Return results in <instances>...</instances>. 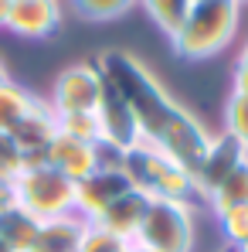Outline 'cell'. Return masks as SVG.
Here are the masks:
<instances>
[{"label": "cell", "mask_w": 248, "mask_h": 252, "mask_svg": "<svg viewBox=\"0 0 248 252\" xmlns=\"http://www.w3.org/2000/svg\"><path fill=\"white\" fill-rule=\"evenodd\" d=\"M235 252H248V239L242 242V246H235Z\"/></svg>", "instance_id": "cell-28"}, {"label": "cell", "mask_w": 248, "mask_h": 252, "mask_svg": "<svg viewBox=\"0 0 248 252\" xmlns=\"http://www.w3.org/2000/svg\"><path fill=\"white\" fill-rule=\"evenodd\" d=\"M133 3L136 0H72V7L82 14L85 21H112V17H123Z\"/></svg>", "instance_id": "cell-22"}, {"label": "cell", "mask_w": 248, "mask_h": 252, "mask_svg": "<svg viewBox=\"0 0 248 252\" xmlns=\"http://www.w3.org/2000/svg\"><path fill=\"white\" fill-rule=\"evenodd\" d=\"M224 252H235V249H231V246H228V249H224Z\"/></svg>", "instance_id": "cell-30"}, {"label": "cell", "mask_w": 248, "mask_h": 252, "mask_svg": "<svg viewBox=\"0 0 248 252\" xmlns=\"http://www.w3.org/2000/svg\"><path fill=\"white\" fill-rule=\"evenodd\" d=\"M238 3H242V0H238Z\"/></svg>", "instance_id": "cell-31"}, {"label": "cell", "mask_w": 248, "mask_h": 252, "mask_svg": "<svg viewBox=\"0 0 248 252\" xmlns=\"http://www.w3.org/2000/svg\"><path fill=\"white\" fill-rule=\"evenodd\" d=\"M85 232H88V221L79 215H68L58 221H41V232L28 252H79Z\"/></svg>", "instance_id": "cell-14"}, {"label": "cell", "mask_w": 248, "mask_h": 252, "mask_svg": "<svg viewBox=\"0 0 248 252\" xmlns=\"http://www.w3.org/2000/svg\"><path fill=\"white\" fill-rule=\"evenodd\" d=\"M34 95L24 89V85L17 82H0V133H14L17 129V123L34 109Z\"/></svg>", "instance_id": "cell-16"}, {"label": "cell", "mask_w": 248, "mask_h": 252, "mask_svg": "<svg viewBox=\"0 0 248 252\" xmlns=\"http://www.w3.org/2000/svg\"><path fill=\"white\" fill-rule=\"evenodd\" d=\"M224 133H231L248 150V95L242 92H231L224 102Z\"/></svg>", "instance_id": "cell-20"}, {"label": "cell", "mask_w": 248, "mask_h": 252, "mask_svg": "<svg viewBox=\"0 0 248 252\" xmlns=\"http://www.w3.org/2000/svg\"><path fill=\"white\" fill-rule=\"evenodd\" d=\"M14 191H17V205L38 221H58L75 215V181H68L48 164H28Z\"/></svg>", "instance_id": "cell-5"}, {"label": "cell", "mask_w": 248, "mask_h": 252, "mask_svg": "<svg viewBox=\"0 0 248 252\" xmlns=\"http://www.w3.org/2000/svg\"><path fill=\"white\" fill-rule=\"evenodd\" d=\"M99 72L109 82L119 89V95L126 99V106L133 109L136 126L143 143L164 150L166 157H173L187 174H194L197 164L204 160L207 154V129L180 102H173L164 92V85L157 82L133 55L126 51H102L95 58Z\"/></svg>", "instance_id": "cell-1"}, {"label": "cell", "mask_w": 248, "mask_h": 252, "mask_svg": "<svg viewBox=\"0 0 248 252\" xmlns=\"http://www.w3.org/2000/svg\"><path fill=\"white\" fill-rule=\"evenodd\" d=\"M119 160H123V154H116L112 147H106V143H85V140L65 136V133H58L51 140L48 154H44L48 167H55L58 174H65L75 184L85 181L88 174H95L102 164H119Z\"/></svg>", "instance_id": "cell-6"}, {"label": "cell", "mask_w": 248, "mask_h": 252, "mask_svg": "<svg viewBox=\"0 0 248 252\" xmlns=\"http://www.w3.org/2000/svg\"><path fill=\"white\" fill-rule=\"evenodd\" d=\"M235 92L248 95V41L242 48V55H238V62H235Z\"/></svg>", "instance_id": "cell-25"}, {"label": "cell", "mask_w": 248, "mask_h": 252, "mask_svg": "<svg viewBox=\"0 0 248 252\" xmlns=\"http://www.w3.org/2000/svg\"><path fill=\"white\" fill-rule=\"evenodd\" d=\"M207 201H211L214 215H221V211H228V208H248V160L231 170V174L214 188V194H211Z\"/></svg>", "instance_id": "cell-17"}, {"label": "cell", "mask_w": 248, "mask_h": 252, "mask_svg": "<svg viewBox=\"0 0 248 252\" xmlns=\"http://www.w3.org/2000/svg\"><path fill=\"white\" fill-rule=\"evenodd\" d=\"M38 232H41V221L34 215H28L21 205L0 211V242L10 252H28L31 242L38 239Z\"/></svg>", "instance_id": "cell-15"}, {"label": "cell", "mask_w": 248, "mask_h": 252, "mask_svg": "<svg viewBox=\"0 0 248 252\" xmlns=\"http://www.w3.org/2000/svg\"><path fill=\"white\" fill-rule=\"evenodd\" d=\"M129 188L133 184H129V177L119 164H102L95 174H88L85 181L75 184V215L92 225L112 201H119Z\"/></svg>", "instance_id": "cell-8"}, {"label": "cell", "mask_w": 248, "mask_h": 252, "mask_svg": "<svg viewBox=\"0 0 248 252\" xmlns=\"http://www.w3.org/2000/svg\"><path fill=\"white\" fill-rule=\"evenodd\" d=\"M55 116H58V133L85 143H102V126L95 113H55Z\"/></svg>", "instance_id": "cell-19"}, {"label": "cell", "mask_w": 248, "mask_h": 252, "mask_svg": "<svg viewBox=\"0 0 248 252\" xmlns=\"http://www.w3.org/2000/svg\"><path fill=\"white\" fill-rule=\"evenodd\" d=\"M102 102V72L95 62H79L65 68L51 92L55 113H99Z\"/></svg>", "instance_id": "cell-7"}, {"label": "cell", "mask_w": 248, "mask_h": 252, "mask_svg": "<svg viewBox=\"0 0 248 252\" xmlns=\"http://www.w3.org/2000/svg\"><path fill=\"white\" fill-rule=\"evenodd\" d=\"M0 252H10V249H7V246H3V242H0Z\"/></svg>", "instance_id": "cell-29"}, {"label": "cell", "mask_w": 248, "mask_h": 252, "mask_svg": "<svg viewBox=\"0 0 248 252\" xmlns=\"http://www.w3.org/2000/svg\"><path fill=\"white\" fill-rule=\"evenodd\" d=\"M61 28V0H10L7 31L17 38L41 41Z\"/></svg>", "instance_id": "cell-11"}, {"label": "cell", "mask_w": 248, "mask_h": 252, "mask_svg": "<svg viewBox=\"0 0 248 252\" xmlns=\"http://www.w3.org/2000/svg\"><path fill=\"white\" fill-rule=\"evenodd\" d=\"M238 0H194L180 31L170 38L173 51L187 62L214 58L218 51H224L238 28Z\"/></svg>", "instance_id": "cell-2"}, {"label": "cell", "mask_w": 248, "mask_h": 252, "mask_svg": "<svg viewBox=\"0 0 248 252\" xmlns=\"http://www.w3.org/2000/svg\"><path fill=\"white\" fill-rule=\"evenodd\" d=\"M146 205H150V198H146L143 191L129 188L123 198L112 201L92 225L102 228V232H109V235H116V239H123V242H133V235H136V228H139V221H143Z\"/></svg>", "instance_id": "cell-13"}, {"label": "cell", "mask_w": 248, "mask_h": 252, "mask_svg": "<svg viewBox=\"0 0 248 252\" xmlns=\"http://www.w3.org/2000/svg\"><path fill=\"white\" fill-rule=\"evenodd\" d=\"M99 126H102V143L112 147L116 154H126L129 147H136L143 136H139V126L133 109L126 106V99L119 95V89L102 75V102H99Z\"/></svg>", "instance_id": "cell-9"}, {"label": "cell", "mask_w": 248, "mask_h": 252, "mask_svg": "<svg viewBox=\"0 0 248 252\" xmlns=\"http://www.w3.org/2000/svg\"><path fill=\"white\" fill-rule=\"evenodd\" d=\"M24 167H28V160H24L21 147L14 143V136L0 133V184H17Z\"/></svg>", "instance_id": "cell-21"}, {"label": "cell", "mask_w": 248, "mask_h": 252, "mask_svg": "<svg viewBox=\"0 0 248 252\" xmlns=\"http://www.w3.org/2000/svg\"><path fill=\"white\" fill-rule=\"evenodd\" d=\"M79 252H133V242H123V239H116V235H109V232L88 225Z\"/></svg>", "instance_id": "cell-24"}, {"label": "cell", "mask_w": 248, "mask_h": 252, "mask_svg": "<svg viewBox=\"0 0 248 252\" xmlns=\"http://www.w3.org/2000/svg\"><path fill=\"white\" fill-rule=\"evenodd\" d=\"M119 167L126 170L129 184L136 191H143L146 198H173V201H191L194 198V177L173 157H166L164 150H157L143 140L126 150Z\"/></svg>", "instance_id": "cell-3"}, {"label": "cell", "mask_w": 248, "mask_h": 252, "mask_svg": "<svg viewBox=\"0 0 248 252\" xmlns=\"http://www.w3.org/2000/svg\"><path fill=\"white\" fill-rule=\"evenodd\" d=\"M0 82H7V68H3V62H0Z\"/></svg>", "instance_id": "cell-27"}, {"label": "cell", "mask_w": 248, "mask_h": 252, "mask_svg": "<svg viewBox=\"0 0 248 252\" xmlns=\"http://www.w3.org/2000/svg\"><path fill=\"white\" fill-rule=\"evenodd\" d=\"M139 3H143V10L153 17V24L166 38H173L180 31V24H184V17H187L194 0H139Z\"/></svg>", "instance_id": "cell-18"}, {"label": "cell", "mask_w": 248, "mask_h": 252, "mask_svg": "<svg viewBox=\"0 0 248 252\" xmlns=\"http://www.w3.org/2000/svg\"><path fill=\"white\" fill-rule=\"evenodd\" d=\"M248 160V150L231 136V133H221V136H211V143H207V154L204 160L197 164V170L191 174L194 177V194H201V198H211L214 194V188L231 174V170L238 167V164H245Z\"/></svg>", "instance_id": "cell-10"}, {"label": "cell", "mask_w": 248, "mask_h": 252, "mask_svg": "<svg viewBox=\"0 0 248 252\" xmlns=\"http://www.w3.org/2000/svg\"><path fill=\"white\" fill-rule=\"evenodd\" d=\"M7 14H10V0H0V28H7Z\"/></svg>", "instance_id": "cell-26"}, {"label": "cell", "mask_w": 248, "mask_h": 252, "mask_svg": "<svg viewBox=\"0 0 248 252\" xmlns=\"http://www.w3.org/2000/svg\"><path fill=\"white\" fill-rule=\"evenodd\" d=\"M10 136L21 147V154H24L28 164H44V154H48L51 140L58 136V116H55V109L44 106V102H34V109L17 123V129Z\"/></svg>", "instance_id": "cell-12"}, {"label": "cell", "mask_w": 248, "mask_h": 252, "mask_svg": "<svg viewBox=\"0 0 248 252\" xmlns=\"http://www.w3.org/2000/svg\"><path fill=\"white\" fill-rule=\"evenodd\" d=\"M218 221H221V235L228 239V246L235 249V246H242L248 239V208H228L218 215Z\"/></svg>", "instance_id": "cell-23"}, {"label": "cell", "mask_w": 248, "mask_h": 252, "mask_svg": "<svg viewBox=\"0 0 248 252\" xmlns=\"http://www.w3.org/2000/svg\"><path fill=\"white\" fill-rule=\"evenodd\" d=\"M139 252H194V208L191 201L150 198L133 235Z\"/></svg>", "instance_id": "cell-4"}]
</instances>
